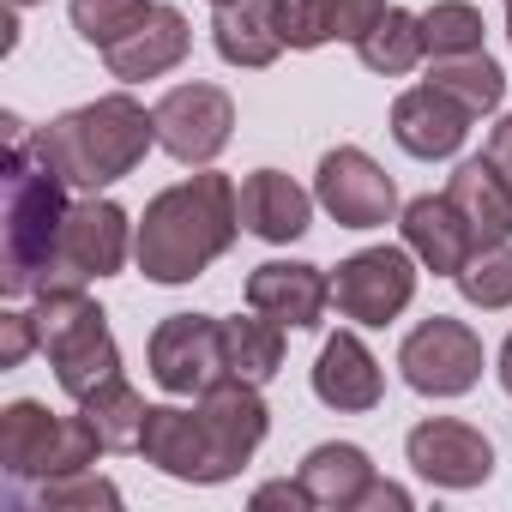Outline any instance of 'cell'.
I'll return each mask as SVG.
<instances>
[{
    "mask_svg": "<svg viewBox=\"0 0 512 512\" xmlns=\"http://www.w3.org/2000/svg\"><path fill=\"white\" fill-rule=\"evenodd\" d=\"M241 235V205H235V181L217 175L211 163L175 187H163L145 217H139V235H133V260L151 284H193L205 278L211 260L235 247Z\"/></svg>",
    "mask_w": 512,
    "mask_h": 512,
    "instance_id": "obj_1",
    "label": "cell"
},
{
    "mask_svg": "<svg viewBox=\"0 0 512 512\" xmlns=\"http://www.w3.org/2000/svg\"><path fill=\"white\" fill-rule=\"evenodd\" d=\"M151 145H157V115L145 103H133L127 91H109L85 109H67L31 133V151L79 193H103V187L127 181Z\"/></svg>",
    "mask_w": 512,
    "mask_h": 512,
    "instance_id": "obj_2",
    "label": "cell"
},
{
    "mask_svg": "<svg viewBox=\"0 0 512 512\" xmlns=\"http://www.w3.org/2000/svg\"><path fill=\"white\" fill-rule=\"evenodd\" d=\"M67 223V181L31 151V133L7 121V235H0V290L13 302L49 290Z\"/></svg>",
    "mask_w": 512,
    "mask_h": 512,
    "instance_id": "obj_3",
    "label": "cell"
},
{
    "mask_svg": "<svg viewBox=\"0 0 512 512\" xmlns=\"http://www.w3.org/2000/svg\"><path fill=\"white\" fill-rule=\"evenodd\" d=\"M31 320H37V350L55 368V386L79 404L97 386H109L121 374V344L109 332V314L85 296V284H49L31 296Z\"/></svg>",
    "mask_w": 512,
    "mask_h": 512,
    "instance_id": "obj_4",
    "label": "cell"
},
{
    "mask_svg": "<svg viewBox=\"0 0 512 512\" xmlns=\"http://www.w3.org/2000/svg\"><path fill=\"white\" fill-rule=\"evenodd\" d=\"M97 452H103V440L85 422V410L55 416L37 398H13L0 410V470L13 482H49V476H67V470H91Z\"/></svg>",
    "mask_w": 512,
    "mask_h": 512,
    "instance_id": "obj_5",
    "label": "cell"
},
{
    "mask_svg": "<svg viewBox=\"0 0 512 512\" xmlns=\"http://www.w3.org/2000/svg\"><path fill=\"white\" fill-rule=\"evenodd\" d=\"M139 223L115 205V199H79L67 205L61 223V247H55V278L49 284H91V278H115L133 253Z\"/></svg>",
    "mask_w": 512,
    "mask_h": 512,
    "instance_id": "obj_6",
    "label": "cell"
},
{
    "mask_svg": "<svg viewBox=\"0 0 512 512\" xmlns=\"http://www.w3.org/2000/svg\"><path fill=\"white\" fill-rule=\"evenodd\" d=\"M398 374L422 398H464L482 380V338L464 320L434 314L398 344Z\"/></svg>",
    "mask_w": 512,
    "mask_h": 512,
    "instance_id": "obj_7",
    "label": "cell"
},
{
    "mask_svg": "<svg viewBox=\"0 0 512 512\" xmlns=\"http://www.w3.org/2000/svg\"><path fill=\"white\" fill-rule=\"evenodd\" d=\"M151 115H157V145H163L175 163H187V169L217 163L223 145L235 139V103H229L223 85H205V79L163 91Z\"/></svg>",
    "mask_w": 512,
    "mask_h": 512,
    "instance_id": "obj_8",
    "label": "cell"
},
{
    "mask_svg": "<svg viewBox=\"0 0 512 512\" xmlns=\"http://www.w3.org/2000/svg\"><path fill=\"white\" fill-rule=\"evenodd\" d=\"M332 302L356 326H392L416 302V253L410 247H362L338 266Z\"/></svg>",
    "mask_w": 512,
    "mask_h": 512,
    "instance_id": "obj_9",
    "label": "cell"
},
{
    "mask_svg": "<svg viewBox=\"0 0 512 512\" xmlns=\"http://www.w3.org/2000/svg\"><path fill=\"white\" fill-rule=\"evenodd\" d=\"M145 356H151V380L169 398H199V392H211L229 374V362H223V320H211V314H169L151 332Z\"/></svg>",
    "mask_w": 512,
    "mask_h": 512,
    "instance_id": "obj_10",
    "label": "cell"
},
{
    "mask_svg": "<svg viewBox=\"0 0 512 512\" xmlns=\"http://www.w3.org/2000/svg\"><path fill=\"white\" fill-rule=\"evenodd\" d=\"M314 199H320V211H326L338 229H386L392 211H398L392 175H386L368 151H356V145H338V151L320 157V169H314Z\"/></svg>",
    "mask_w": 512,
    "mask_h": 512,
    "instance_id": "obj_11",
    "label": "cell"
},
{
    "mask_svg": "<svg viewBox=\"0 0 512 512\" xmlns=\"http://www.w3.org/2000/svg\"><path fill=\"white\" fill-rule=\"evenodd\" d=\"M404 458L422 482L434 488H482L494 476V440L458 416H428L410 428L404 440Z\"/></svg>",
    "mask_w": 512,
    "mask_h": 512,
    "instance_id": "obj_12",
    "label": "cell"
},
{
    "mask_svg": "<svg viewBox=\"0 0 512 512\" xmlns=\"http://www.w3.org/2000/svg\"><path fill=\"white\" fill-rule=\"evenodd\" d=\"M139 458L157 464V470L175 476V482H193V488L229 482V470H223V458H217V446H211V428H205L199 404H193V410H181V404H151L145 434H139Z\"/></svg>",
    "mask_w": 512,
    "mask_h": 512,
    "instance_id": "obj_13",
    "label": "cell"
},
{
    "mask_svg": "<svg viewBox=\"0 0 512 512\" xmlns=\"http://www.w3.org/2000/svg\"><path fill=\"white\" fill-rule=\"evenodd\" d=\"M247 308L272 314L290 332H314L332 308V278L308 260H266L247 272Z\"/></svg>",
    "mask_w": 512,
    "mask_h": 512,
    "instance_id": "obj_14",
    "label": "cell"
},
{
    "mask_svg": "<svg viewBox=\"0 0 512 512\" xmlns=\"http://www.w3.org/2000/svg\"><path fill=\"white\" fill-rule=\"evenodd\" d=\"M193 404H199V416H205V428H211V446H217L223 470L235 476L253 452H260V440H266V428H272V410H266L260 386L223 374V380H217L211 392H199Z\"/></svg>",
    "mask_w": 512,
    "mask_h": 512,
    "instance_id": "obj_15",
    "label": "cell"
},
{
    "mask_svg": "<svg viewBox=\"0 0 512 512\" xmlns=\"http://www.w3.org/2000/svg\"><path fill=\"white\" fill-rule=\"evenodd\" d=\"M235 205H241V229H247V235L284 247V241H302V235H308L320 199H314L308 187H296L284 169H253V175H241Z\"/></svg>",
    "mask_w": 512,
    "mask_h": 512,
    "instance_id": "obj_16",
    "label": "cell"
},
{
    "mask_svg": "<svg viewBox=\"0 0 512 512\" xmlns=\"http://www.w3.org/2000/svg\"><path fill=\"white\" fill-rule=\"evenodd\" d=\"M187 49H193V31H187V19L175 13V7H157L115 43V49H103V61H109V73L121 79V85H145V79H163V73H175L181 61H187Z\"/></svg>",
    "mask_w": 512,
    "mask_h": 512,
    "instance_id": "obj_17",
    "label": "cell"
},
{
    "mask_svg": "<svg viewBox=\"0 0 512 512\" xmlns=\"http://www.w3.org/2000/svg\"><path fill=\"white\" fill-rule=\"evenodd\" d=\"M464 133H470V109L452 103L440 85H410L392 103V139H398V151H410L422 163L452 157L464 145Z\"/></svg>",
    "mask_w": 512,
    "mask_h": 512,
    "instance_id": "obj_18",
    "label": "cell"
},
{
    "mask_svg": "<svg viewBox=\"0 0 512 512\" xmlns=\"http://www.w3.org/2000/svg\"><path fill=\"white\" fill-rule=\"evenodd\" d=\"M398 229H404V247L416 253V266L434 272V278H458L464 260L476 253V241H470V229H464V217L452 211L446 193L410 199V205L398 211Z\"/></svg>",
    "mask_w": 512,
    "mask_h": 512,
    "instance_id": "obj_19",
    "label": "cell"
},
{
    "mask_svg": "<svg viewBox=\"0 0 512 512\" xmlns=\"http://www.w3.org/2000/svg\"><path fill=\"white\" fill-rule=\"evenodd\" d=\"M380 392H386V380H380L374 350H368L356 332L326 338V350H320V362H314V398H320L326 410H338V416H362V410L380 404Z\"/></svg>",
    "mask_w": 512,
    "mask_h": 512,
    "instance_id": "obj_20",
    "label": "cell"
},
{
    "mask_svg": "<svg viewBox=\"0 0 512 512\" xmlns=\"http://www.w3.org/2000/svg\"><path fill=\"white\" fill-rule=\"evenodd\" d=\"M446 199H452V211L464 217V229H470V241H476V247L512 241V193H506V181L494 175V163H488V157L458 163V169H452V181H446Z\"/></svg>",
    "mask_w": 512,
    "mask_h": 512,
    "instance_id": "obj_21",
    "label": "cell"
},
{
    "mask_svg": "<svg viewBox=\"0 0 512 512\" xmlns=\"http://www.w3.org/2000/svg\"><path fill=\"white\" fill-rule=\"evenodd\" d=\"M211 43L229 67L241 73H260L284 55V37H278V19H272V0H229V7L211 13Z\"/></svg>",
    "mask_w": 512,
    "mask_h": 512,
    "instance_id": "obj_22",
    "label": "cell"
},
{
    "mask_svg": "<svg viewBox=\"0 0 512 512\" xmlns=\"http://www.w3.org/2000/svg\"><path fill=\"white\" fill-rule=\"evenodd\" d=\"M296 476H302V488H308L314 506H326V512H356L362 494H368V482H374V464H368L362 446L326 440V446H314V452L302 458Z\"/></svg>",
    "mask_w": 512,
    "mask_h": 512,
    "instance_id": "obj_23",
    "label": "cell"
},
{
    "mask_svg": "<svg viewBox=\"0 0 512 512\" xmlns=\"http://www.w3.org/2000/svg\"><path fill=\"white\" fill-rule=\"evenodd\" d=\"M223 362L235 380H253V386H266L278 368H284V326L260 308H247L235 320H223Z\"/></svg>",
    "mask_w": 512,
    "mask_h": 512,
    "instance_id": "obj_24",
    "label": "cell"
},
{
    "mask_svg": "<svg viewBox=\"0 0 512 512\" xmlns=\"http://www.w3.org/2000/svg\"><path fill=\"white\" fill-rule=\"evenodd\" d=\"M428 85H440L452 103H464V109H470V121L494 115V109H500V97H506V73H500L482 49H470V55H434Z\"/></svg>",
    "mask_w": 512,
    "mask_h": 512,
    "instance_id": "obj_25",
    "label": "cell"
},
{
    "mask_svg": "<svg viewBox=\"0 0 512 512\" xmlns=\"http://www.w3.org/2000/svg\"><path fill=\"white\" fill-rule=\"evenodd\" d=\"M422 55H428V49H422V13H404V7H386V19L356 43V61H362L368 73H380V79L416 73Z\"/></svg>",
    "mask_w": 512,
    "mask_h": 512,
    "instance_id": "obj_26",
    "label": "cell"
},
{
    "mask_svg": "<svg viewBox=\"0 0 512 512\" xmlns=\"http://www.w3.org/2000/svg\"><path fill=\"white\" fill-rule=\"evenodd\" d=\"M79 410H85V422L97 428V440H103V452H139V434H145V416H151V404L115 374L109 386H97L91 398H79Z\"/></svg>",
    "mask_w": 512,
    "mask_h": 512,
    "instance_id": "obj_27",
    "label": "cell"
},
{
    "mask_svg": "<svg viewBox=\"0 0 512 512\" xmlns=\"http://www.w3.org/2000/svg\"><path fill=\"white\" fill-rule=\"evenodd\" d=\"M452 284H458V296H464L470 308H482V314H494V308H512V247H506V241H494V247H476L470 260H464V272H458Z\"/></svg>",
    "mask_w": 512,
    "mask_h": 512,
    "instance_id": "obj_28",
    "label": "cell"
},
{
    "mask_svg": "<svg viewBox=\"0 0 512 512\" xmlns=\"http://www.w3.org/2000/svg\"><path fill=\"white\" fill-rule=\"evenodd\" d=\"M482 31L488 25L470 0H434L422 13V49L428 55H470V49H482Z\"/></svg>",
    "mask_w": 512,
    "mask_h": 512,
    "instance_id": "obj_29",
    "label": "cell"
},
{
    "mask_svg": "<svg viewBox=\"0 0 512 512\" xmlns=\"http://www.w3.org/2000/svg\"><path fill=\"white\" fill-rule=\"evenodd\" d=\"M151 7H157V0H73V31L103 55V49H115Z\"/></svg>",
    "mask_w": 512,
    "mask_h": 512,
    "instance_id": "obj_30",
    "label": "cell"
},
{
    "mask_svg": "<svg viewBox=\"0 0 512 512\" xmlns=\"http://www.w3.org/2000/svg\"><path fill=\"white\" fill-rule=\"evenodd\" d=\"M37 506L43 512H97V506H121V488L97 470H67L37 482Z\"/></svg>",
    "mask_w": 512,
    "mask_h": 512,
    "instance_id": "obj_31",
    "label": "cell"
},
{
    "mask_svg": "<svg viewBox=\"0 0 512 512\" xmlns=\"http://www.w3.org/2000/svg\"><path fill=\"white\" fill-rule=\"evenodd\" d=\"M272 19H278L284 49H320V43H332L326 0H272Z\"/></svg>",
    "mask_w": 512,
    "mask_h": 512,
    "instance_id": "obj_32",
    "label": "cell"
},
{
    "mask_svg": "<svg viewBox=\"0 0 512 512\" xmlns=\"http://www.w3.org/2000/svg\"><path fill=\"white\" fill-rule=\"evenodd\" d=\"M386 19V0H326V31H332V43H362L374 25Z\"/></svg>",
    "mask_w": 512,
    "mask_h": 512,
    "instance_id": "obj_33",
    "label": "cell"
},
{
    "mask_svg": "<svg viewBox=\"0 0 512 512\" xmlns=\"http://www.w3.org/2000/svg\"><path fill=\"white\" fill-rule=\"evenodd\" d=\"M37 350V320L31 314H0V368H19L25 356Z\"/></svg>",
    "mask_w": 512,
    "mask_h": 512,
    "instance_id": "obj_34",
    "label": "cell"
},
{
    "mask_svg": "<svg viewBox=\"0 0 512 512\" xmlns=\"http://www.w3.org/2000/svg\"><path fill=\"white\" fill-rule=\"evenodd\" d=\"M272 506H290V512H314V500H308L302 476H278V482H266V488H253V512H272Z\"/></svg>",
    "mask_w": 512,
    "mask_h": 512,
    "instance_id": "obj_35",
    "label": "cell"
},
{
    "mask_svg": "<svg viewBox=\"0 0 512 512\" xmlns=\"http://www.w3.org/2000/svg\"><path fill=\"white\" fill-rule=\"evenodd\" d=\"M482 157L494 163V175L506 181V193H512V115H500L494 127H488V145H482Z\"/></svg>",
    "mask_w": 512,
    "mask_h": 512,
    "instance_id": "obj_36",
    "label": "cell"
},
{
    "mask_svg": "<svg viewBox=\"0 0 512 512\" xmlns=\"http://www.w3.org/2000/svg\"><path fill=\"white\" fill-rule=\"evenodd\" d=\"M386 506H392V512H410V494H404V488H398V482H380V476H374V482H368V494H362V506H356V512H386Z\"/></svg>",
    "mask_w": 512,
    "mask_h": 512,
    "instance_id": "obj_37",
    "label": "cell"
},
{
    "mask_svg": "<svg viewBox=\"0 0 512 512\" xmlns=\"http://www.w3.org/2000/svg\"><path fill=\"white\" fill-rule=\"evenodd\" d=\"M500 392L512 398V332H506V344H500Z\"/></svg>",
    "mask_w": 512,
    "mask_h": 512,
    "instance_id": "obj_38",
    "label": "cell"
},
{
    "mask_svg": "<svg viewBox=\"0 0 512 512\" xmlns=\"http://www.w3.org/2000/svg\"><path fill=\"white\" fill-rule=\"evenodd\" d=\"M506 37H512V0H506Z\"/></svg>",
    "mask_w": 512,
    "mask_h": 512,
    "instance_id": "obj_39",
    "label": "cell"
},
{
    "mask_svg": "<svg viewBox=\"0 0 512 512\" xmlns=\"http://www.w3.org/2000/svg\"><path fill=\"white\" fill-rule=\"evenodd\" d=\"M13 7H37V0H13Z\"/></svg>",
    "mask_w": 512,
    "mask_h": 512,
    "instance_id": "obj_40",
    "label": "cell"
},
{
    "mask_svg": "<svg viewBox=\"0 0 512 512\" xmlns=\"http://www.w3.org/2000/svg\"><path fill=\"white\" fill-rule=\"evenodd\" d=\"M211 7H229V0H211Z\"/></svg>",
    "mask_w": 512,
    "mask_h": 512,
    "instance_id": "obj_41",
    "label": "cell"
}]
</instances>
